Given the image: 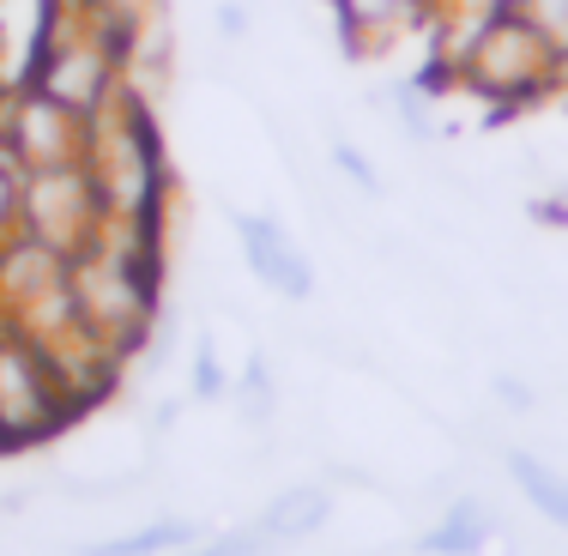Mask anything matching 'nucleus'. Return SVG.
<instances>
[{
	"label": "nucleus",
	"instance_id": "obj_12",
	"mask_svg": "<svg viewBox=\"0 0 568 556\" xmlns=\"http://www.w3.org/2000/svg\"><path fill=\"white\" fill-rule=\"evenodd\" d=\"M266 550H273V545H266V538L248 526V533H230V538H219V545H206V550H187V556H266Z\"/></svg>",
	"mask_w": 568,
	"mask_h": 556
},
{
	"label": "nucleus",
	"instance_id": "obj_10",
	"mask_svg": "<svg viewBox=\"0 0 568 556\" xmlns=\"http://www.w3.org/2000/svg\"><path fill=\"white\" fill-rule=\"evenodd\" d=\"M19 212H24V170L0 152V242L19 236Z\"/></svg>",
	"mask_w": 568,
	"mask_h": 556
},
{
	"label": "nucleus",
	"instance_id": "obj_9",
	"mask_svg": "<svg viewBox=\"0 0 568 556\" xmlns=\"http://www.w3.org/2000/svg\"><path fill=\"white\" fill-rule=\"evenodd\" d=\"M327 158H333V170H339V175H351V188H357L363 200L382 194V170H375V164H369V158H363L351 140H333V145H327Z\"/></svg>",
	"mask_w": 568,
	"mask_h": 556
},
{
	"label": "nucleus",
	"instance_id": "obj_3",
	"mask_svg": "<svg viewBox=\"0 0 568 556\" xmlns=\"http://www.w3.org/2000/svg\"><path fill=\"white\" fill-rule=\"evenodd\" d=\"M73 393H67L61 370L31 333L0 321V447L37 442L73 417Z\"/></svg>",
	"mask_w": 568,
	"mask_h": 556
},
{
	"label": "nucleus",
	"instance_id": "obj_6",
	"mask_svg": "<svg viewBox=\"0 0 568 556\" xmlns=\"http://www.w3.org/2000/svg\"><path fill=\"white\" fill-rule=\"evenodd\" d=\"M230 230H236V242H242V261H248V273L261 279L266 291L291 296V303H303V296L315 291V266H308V254L296 249L291 236H284L278 219L230 206Z\"/></svg>",
	"mask_w": 568,
	"mask_h": 556
},
{
	"label": "nucleus",
	"instance_id": "obj_11",
	"mask_svg": "<svg viewBox=\"0 0 568 556\" xmlns=\"http://www.w3.org/2000/svg\"><path fill=\"white\" fill-rule=\"evenodd\" d=\"M520 12L562 49V61H568V0H520Z\"/></svg>",
	"mask_w": 568,
	"mask_h": 556
},
{
	"label": "nucleus",
	"instance_id": "obj_8",
	"mask_svg": "<svg viewBox=\"0 0 568 556\" xmlns=\"http://www.w3.org/2000/svg\"><path fill=\"white\" fill-rule=\"evenodd\" d=\"M175 545H194V526L164 520V526H145V533H128V538H103V545H91L85 556H158V550H175Z\"/></svg>",
	"mask_w": 568,
	"mask_h": 556
},
{
	"label": "nucleus",
	"instance_id": "obj_7",
	"mask_svg": "<svg viewBox=\"0 0 568 556\" xmlns=\"http://www.w3.org/2000/svg\"><path fill=\"white\" fill-rule=\"evenodd\" d=\"M321 520H327V491H291V496H278L273 508L261 514V526H254V533H261L266 545H284V538L315 533Z\"/></svg>",
	"mask_w": 568,
	"mask_h": 556
},
{
	"label": "nucleus",
	"instance_id": "obj_4",
	"mask_svg": "<svg viewBox=\"0 0 568 556\" xmlns=\"http://www.w3.org/2000/svg\"><path fill=\"white\" fill-rule=\"evenodd\" d=\"M85 140H91V121L73 115L55 98H43L37 85H19V91L0 98V152H7L24 175L85 164Z\"/></svg>",
	"mask_w": 568,
	"mask_h": 556
},
{
	"label": "nucleus",
	"instance_id": "obj_1",
	"mask_svg": "<svg viewBox=\"0 0 568 556\" xmlns=\"http://www.w3.org/2000/svg\"><path fill=\"white\" fill-rule=\"evenodd\" d=\"M429 85L448 98H471L490 121H508L562 91V49L520 7H496L478 31H466L442 55Z\"/></svg>",
	"mask_w": 568,
	"mask_h": 556
},
{
	"label": "nucleus",
	"instance_id": "obj_5",
	"mask_svg": "<svg viewBox=\"0 0 568 556\" xmlns=\"http://www.w3.org/2000/svg\"><path fill=\"white\" fill-rule=\"evenodd\" d=\"M19 230L37 236L43 249H55L73 261L79 249H91V236L103 230V200L91 188L85 164H67V170H31L24 175V212Z\"/></svg>",
	"mask_w": 568,
	"mask_h": 556
},
{
	"label": "nucleus",
	"instance_id": "obj_2",
	"mask_svg": "<svg viewBox=\"0 0 568 556\" xmlns=\"http://www.w3.org/2000/svg\"><path fill=\"white\" fill-rule=\"evenodd\" d=\"M85 175L103 200V219L121 224H164L170 212V164L158 145L152 110H145L140 85H128L103 115H91L85 140Z\"/></svg>",
	"mask_w": 568,
	"mask_h": 556
},
{
	"label": "nucleus",
	"instance_id": "obj_13",
	"mask_svg": "<svg viewBox=\"0 0 568 556\" xmlns=\"http://www.w3.org/2000/svg\"><path fill=\"white\" fill-rule=\"evenodd\" d=\"M219 31L230 43H242L248 37V7H236V0H219Z\"/></svg>",
	"mask_w": 568,
	"mask_h": 556
}]
</instances>
